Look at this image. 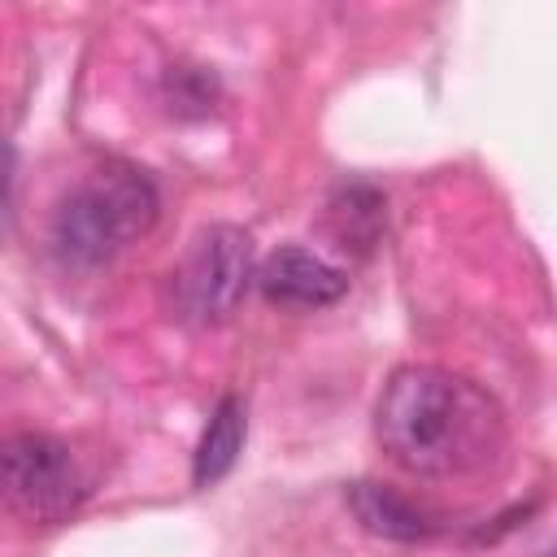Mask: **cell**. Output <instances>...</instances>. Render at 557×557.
<instances>
[{
    "mask_svg": "<svg viewBox=\"0 0 557 557\" xmlns=\"http://www.w3.org/2000/svg\"><path fill=\"white\" fill-rule=\"evenodd\" d=\"M383 453L418 479H474L505 457L500 405L444 366H400L374 409Z\"/></svg>",
    "mask_w": 557,
    "mask_h": 557,
    "instance_id": "obj_1",
    "label": "cell"
},
{
    "mask_svg": "<svg viewBox=\"0 0 557 557\" xmlns=\"http://www.w3.org/2000/svg\"><path fill=\"white\" fill-rule=\"evenodd\" d=\"M157 222V191L135 165L83 174L52 209V252L65 265H100Z\"/></svg>",
    "mask_w": 557,
    "mask_h": 557,
    "instance_id": "obj_2",
    "label": "cell"
},
{
    "mask_svg": "<svg viewBox=\"0 0 557 557\" xmlns=\"http://www.w3.org/2000/svg\"><path fill=\"white\" fill-rule=\"evenodd\" d=\"M248 278H252V239L226 222L205 226L170 274L174 309L196 326H213L235 313V305L248 292Z\"/></svg>",
    "mask_w": 557,
    "mask_h": 557,
    "instance_id": "obj_3",
    "label": "cell"
},
{
    "mask_svg": "<svg viewBox=\"0 0 557 557\" xmlns=\"http://www.w3.org/2000/svg\"><path fill=\"white\" fill-rule=\"evenodd\" d=\"M4 492L22 518L61 522L87 496V479L61 440L39 431H17L4 440Z\"/></svg>",
    "mask_w": 557,
    "mask_h": 557,
    "instance_id": "obj_4",
    "label": "cell"
},
{
    "mask_svg": "<svg viewBox=\"0 0 557 557\" xmlns=\"http://www.w3.org/2000/svg\"><path fill=\"white\" fill-rule=\"evenodd\" d=\"M257 283L265 292V300L274 305H287V309H318V305H331L344 296L348 278L322 261L318 252L309 248H274L261 270H257Z\"/></svg>",
    "mask_w": 557,
    "mask_h": 557,
    "instance_id": "obj_5",
    "label": "cell"
},
{
    "mask_svg": "<svg viewBox=\"0 0 557 557\" xmlns=\"http://www.w3.org/2000/svg\"><path fill=\"white\" fill-rule=\"evenodd\" d=\"M244 431H248L244 405L235 396H222L218 409L209 413L205 431H200V444H196V461H191L196 487H213L218 479L231 474V466H235V457L244 448Z\"/></svg>",
    "mask_w": 557,
    "mask_h": 557,
    "instance_id": "obj_6",
    "label": "cell"
},
{
    "mask_svg": "<svg viewBox=\"0 0 557 557\" xmlns=\"http://www.w3.org/2000/svg\"><path fill=\"white\" fill-rule=\"evenodd\" d=\"M352 509L374 535H387V540H426L431 535V522L422 518V509L409 505L405 496H396L392 487L357 483L352 487Z\"/></svg>",
    "mask_w": 557,
    "mask_h": 557,
    "instance_id": "obj_7",
    "label": "cell"
}]
</instances>
